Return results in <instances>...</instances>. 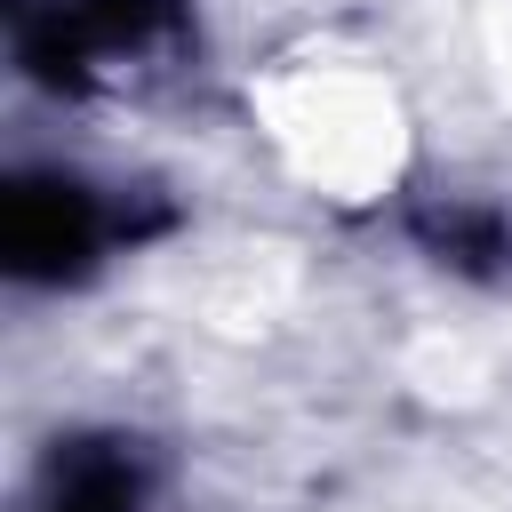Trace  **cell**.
Here are the masks:
<instances>
[{"mask_svg":"<svg viewBox=\"0 0 512 512\" xmlns=\"http://www.w3.org/2000/svg\"><path fill=\"white\" fill-rule=\"evenodd\" d=\"M144 24H152V16L128 0V8H112V16H104V40H144ZM64 32H72V56H80V48H96V32H88V0L56 8V40H64Z\"/></svg>","mask_w":512,"mask_h":512,"instance_id":"obj_1","label":"cell"}]
</instances>
